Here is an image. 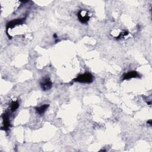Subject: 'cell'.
Instances as JSON below:
<instances>
[{"label":"cell","mask_w":152,"mask_h":152,"mask_svg":"<svg viewBox=\"0 0 152 152\" xmlns=\"http://www.w3.org/2000/svg\"><path fill=\"white\" fill-rule=\"evenodd\" d=\"M75 82L82 83H91L93 82V77L91 74L89 72L84 73L79 75L78 77L74 80Z\"/></svg>","instance_id":"obj_1"},{"label":"cell","mask_w":152,"mask_h":152,"mask_svg":"<svg viewBox=\"0 0 152 152\" xmlns=\"http://www.w3.org/2000/svg\"><path fill=\"white\" fill-rule=\"evenodd\" d=\"M41 86L44 91H47L50 90L52 87V83L49 78L46 77L43 79L41 81Z\"/></svg>","instance_id":"obj_2"},{"label":"cell","mask_w":152,"mask_h":152,"mask_svg":"<svg viewBox=\"0 0 152 152\" xmlns=\"http://www.w3.org/2000/svg\"><path fill=\"white\" fill-rule=\"evenodd\" d=\"M77 15H78V18L79 21L83 24L87 23L90 19V16L89 15L88 13L85 11H84V14H83L82 10L80 11Z\"/></svg>","instance_id":"obj_3"},{"label":"cell","mask_w":152,"mask_h":152,"mask_svg":"<svg viewBox=\"0 0 152 152\" xmlns=\"http://www.w3.org/2000/svg\"><path fill=\"white\" fill-rule=\"evenodd\" d=\"M139 77V73L136 71H131L125 73L122 75V80H128L132 78H137Z\"/></svg>","instance_id":"obj_4"},{"label":"cell","mask_w":152,"mask_h":152,"mask_svg":"<svg viewBox=\"0 0 152 152\" xmlns=\"http://www.w3.org/2000/svg\"><path fill=\"white\" fill-rule=\"evenodd\" d=\"M25 21V18H18L15 19V20H12L10 22L8 23L7 25V29H8L10 28H13L14 27L22 24Z\"/></svg>","instance_id":"obj_5"},{"label":"cell","mask_w":152,"mask_h":152,"mask_svg":"<svg viewBox=\"0 0 152 152\" xmlns=\"http://www.w3.org/2000/svg\"><path fill=\"white\" fill-rule=\"evenodd\" d=\"M3 127H2V129H4V130L7 131V130L8 129L9 127H10L9 117H8L7 113H4L3 114Z\"/></svg>","instance_id":"obj_6"},{"label":"cell","mask_w":152,"mask_h":152,"mask_svg":"<svg viewBox=\"0 0 152 152\" xmlns=\"http://www.w3.org/2000/svg\"><path fill=\"white\" fill-rule=\"evenodd\" d=\"M48 107H49V105L45 104L39 107L36 108L35 109L37 113H39V115H42V114H44L46 110V109L48 108Z\"/></svg>","instance_id":"obj_7"},{"label":"cell","mask_w":152,"mask_h":152,"mask_svg":"<svg viewBox=\"0 0 152 152\" xmlns=\"http://www.w3.org/2000/svg\"><path fill=\"white\" fill-rule=\"evenodd\" d=\"M19 106V103L17 101H13L11 102V106H10V109L11 112H15L18 108Z\"/></svg>","instance_id":"obj_8"},{"label":"cell","mask_w":152,"mask_h":152,"mask_svg":"<svg viewBox=\"0 0 152 152\" xmlns=\"http://www.w3.org/2000/svg\"><path fill=\"white\" fill-rule=\"evenodd\" d=\"M147 123H148L150 125H151V120H149V121H147Z\"/></svg>","instance_id":"obj_9"}]
</instances>
